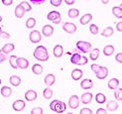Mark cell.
Segmentation results:
<instances>
[{"mask_svg":"<svg viewBox=\"0 0 122 114\" xmlns=\"http://www.w3.org/2000/svg\"><path fill=\"white\" fill-rule=\"evenodd\" d=\"M34 58L40 62H47L49 59L47 48L44 46H38L34 51Z\"/></svg>","mask_w":122,"mask_h":114,"instance_id":"1","label":"cell"},{"mask_svg":"<svg viewBox=\"0 0 122 114\" xmlns=\"http://www.w3.org/2000/svg\"><path fill=\"white\" fill-rule=\"evenodd\" d=\"M50 108L52 111L56 113H64L66 109V105L64 101H61L58 99H55L50 103Z\"/></svg>","mask_w":122,"mask_h":114,"instance_id":"2","label":"cell"},{"mask_svg":"<svg viewBox=\"0 0 122 114\" xmlns=\"http://www.w3.org/2000/svg\"><path fill=\"white\" fill-rule=\"evenodd\" d=\"M71 63L74 64H77V65H82V64H87V58L81 56V54L75 53L72 54L71 57Z\"/></svg>","mask_w":122,"mask_h":114,"instance_id":"3","label":"cell"},{"mask_svg":"<svg viewBox=\"0 0 122 114\" xmlns=\"http://www.w3.org/2000/svg\"><path fill=\"white\" fill-rule=\"evenodd\" d=\"M47 19L53 22L54 24H60L61 21H62V16H61V13L58 11H51L47 15Z\"/></svg>","mask_w":122,"mask_h":114,"instance_id":"4","label":"cell"},{"mask_svg":"<svg viewBox=\"0 0 122 114\" xmlns=\"http://www.w3.org/2000/svg\"><path fill=\"white\" fill-rule=\"evenodd\" d=\"M76 48L82 53H89L91 50V44L86 41H78L76 43Z\"/></svg>","mask_w":122,"mask_h":114,"instance_id":"5","label":"cell"},{"mask_svg":"<svg viewBox=\"0 0 122 114\" xmlns=\"http://www.w3.org/2000/svg\"><path fill=\"white\" fill-rule=\"evenodd\" d=\"M29 39H30V41H31L33 44H38V43H40L41 40H42V35H41V33L39 31H37V30H34V31H32L31 33H30Z\"/></svg>","mask_w":122,"mask_h":114,"instance_id":"6","label":"cell"},{"mask_svg":"<svg viewBox=\"0 0 122 114\" xmlns=\"http://www.w3.org/2000/svg\"><path fill=\"white\" fill-rule=\"evenodd\" d=\"M95 74L98 79H104L108 75V69L106 67H101L100 65L99 69L95 71Z\"/></svg>","mask_w":122,"mask_h":114,"instance_id":"7","label":"cell"},{"mask_svg":"<svg viewBox=\"0 0 122 114\" xmlns=\"http://www.w3.org/2000/svg\"><path fill=\"white\" fill-rule=\"evenodd\" d=\"M80 103H81V101L77 95H71L69 99V106L71 109H76L80 106Z\"/></svg>","mask_w":122,"mask_h":114,"instance_id":"8","label":"cell"},{"mask_svg":"<svg viewBox=\"0 0 122 114\" xmlns=\"http://www.w3.org/2000/svg\"><path fill=\"white\" fill-rule=\"evenodd\" d=\"M25 106H26L25 101L19 99V100H15L13 102V104H12V108H13V110L16 111V112H20L25 108Z\"/></svg>","mask_w":122,"mask_h":114,"instance_id":"9","label":"cell"},{"mask_svg":"<svg viewBox=\"0 0 122 114\" xmlns=\"http://www.w3.org/2000/svg\"><path fill=\"white\" fill-rule=\"evenodd\" d=\"M63 29H64V31L66 33H68V34H74L76 31V24H74V23L66 22L64 25H63Z\"/></svg>","mask_w":122,"mask_h":114,"instance_id":"10","label":"cell"},{"mask_svg":"<svg viewBox=\"0 0 122 114\" xmlns=\"http://www.w3.org/2000/svg\"><path fill=\"white\" fill-rule=\"evenodd\" d=\"M17 67L21 69H26L29 67V61L25 58H17Z\"/></svg>","mask_w":122,"mask_h":114,"instance_id":"11","label":"cell"},{"mask_svg":"<svg viewBox=\"0 0 122 114\" xmlns=\"http://www.w3.org/2000/svg\"><path fill=\"white\" fill-rule=\"evenodd\" d=\"M44 82L48 87H51L52 85H54V83L56 82V76H55V74H49L44 79Z\"/></svg>","mask_w":122,"mask_h":114,"instance_id":"12","label":"cell"},{"mask_svg":"<svg viewBox=\"0 0 122 114\" xmlns=\"http://www.w3.org/2000/svg\"><path fill=\"white\" fill-rule=\"evenodd\" d=\"M37 96H38V93L36 90H34V89H29L25 93V98L27 101H34L37 98Z\"/></svg>","mask_w":122,"mask_h":114,"instance_id":"13","label":"cell"},{"mask_svg":"<svg viewBox=\"0 0 122 114\" xmlns=\"http://www.w3.org/2000/svg\"><path fill=\"white\" fill-rule=\"evenodd\" d=\"M42 34L45 37H51L54 34V28L51 25H45L42 28Z\"/></svg>","mask_w":122,"mask_h":114,"instance_id":"14","label":"cell"},{"mask_svg":"<svg viewBox=\"0 0 122 114\" xmlns=\"http://www.w3.org/2000/svg\"><path fill=\"white\" fill-rule=\"evenodd\" d=\"M71 79L74 80H80L83 75V73H82V70L80 69H75L71 71Z\"/></svg>","mask_w":122,"mask_h":114,"instance_id":"15","label":"cell"},{"mask_svg":"<svg viewBox=\"0 0 122 114\" xmlns=\"http://www.w3.org/2000/svg\"><path fill=\"white\" fill-rule=\"evenodd\" d=\"M81 86L82 89H85V90H87V89L91 88L93 86V81L89 79H82V81L81 82Z\"/></svg>","mask_w":122,"mask_h":114,"instance_id":"16","label":"cell"},{"mask_svg":"<svg viewBox=\"0 0 122 114\" xmlns=\"http://www.w3.org/2000/svg\"><path fill=\"white\" fill-rule=\"evenodd\" d=\"M91 100H92V93L90 92H85L81 95V101L83 103V104H88L91 102Z\"/></svg>","mask_w":122,"mask_h":114,"instance_id":"17","label":"cell"},{"mask_svg":"<svg viewBox=\"0 0 122 114\" xmlns=\"http://www.w3.org/2000/svg\"><path fill=\"white\" fill-rule=\"evenodd\" d=\"M53 54H54V56L56 58H61L64 55V48H63V46H61V45L55 46L54 50H53Z\"/></svg>","mask_w":122,"mask_h":114,"instance_id":"18","label":"cell"},{"mask_svg":"<svg viewBox=\"0 0 122 114\" xmlns=\"http://www.w3.org/2000/svg\"><path fill=\"white\" fill-rule=\"evenodd\" d=\"M91 20H92V14L90 13H86L84 14L80 20V23L81 24V25H86V24H88Z\"/></svg>","mask_w":122,"mask_h":114,"instance_id":"19","label":"cell"},{"mask_svg":"<svg viewBox=\"0 0 122 114\" xmlns=\"http://www.w3.org/2000/svg\"><path fill=\"white\" fill-rule=\"evenodd\" d=\"M9 81L11 83V85H13V86H19L21 84V77L18 76V75H12V76H10Z\"/></svg>","mask_w":122,"mask_h":114,"instance_id":"20","label":"cell"},{"mask_svg":"<svg viewBox=\"0 0 122 114\" xmlns=\"http://www.w3.org/2000/svg\"><path fill=\"white\" fill-rule=\"evenodd\" d=\"M43 71H44V68L40 64H35L32 67V73L36 75H40Z\"/></svg>","mask_w":122,"mask_h":114,"instance_id":"21","label":"cell"},{"mask_svg":"<svg viewBox=\"0 0 122 114\" xmlns=\"http://www.w3.org/2000/svg\"><path fill=\"white\" fill-rule=\"evenodd\" d=\"M107 85H108V88L109 89H112V90H114V89H116L119 85V80L117 79H109L108 82H107Z\"/></svg>","mask_w":122,"mask_h":114,"instance_id":"22","label":"cell"},{"mask_svg":"<svg viewBox=\"0 0 122 114\" xmlns=\"http://www.w3.org/2000/svg\"><path fill=\"white\" fill-rule=\"evenodd\" d=\"M14 49H15V46H14V44H12V43H8V44H6V45H4L3 46V48L1 49V52H3L4 54H10L12 51H14Z\"/></svg>","mask_w":122,"mask_h":114,"instance_id":"23","label":"cell"},{"mask_svg":"<svg viewBox=\"0 0 122 114\" xmlns=\"http://www.w3.org/2000/svg\"><path fill=\"white\" fill-rule=\"evenodd\" d=\"M106 108L109 110V111H115V110H117L118 109V103L116 102V101H114V100H110V101H108L107 104H106Z\"/></svg>","mask_w":122,"mask_h":114,"instance_id":"24","label":"cell"},{"mask_svg":"<svg viewBox=\"0 0 122 114\" xmlns=\"http://www.w3.org/2000/svg\"><path fill=\"white\" fill-rule=\"evenodd\" d=\"M14 13H15V16L20 19V18H23V17H24V15H25V13H26V11L24 10L20 5H17L16 8H15Z\"/></svg>","mask_w":122,"mask_h":114,"instance_id":"25","label":"cell"},{"mask_svg":"<svg viewBox=\"0 0 122 114\" xmlns=\"http://www.w3.org/2000/svg\"><path fill=\"white\" fill-rule=\"evenodd\" d=\"M89 58L91 61H93L95 62L97 59H98L99 57V49H97V48H95V49H92V50H90L89 51Z\"/></svg>","mask_w":122,"mask_h":114,"instance_id":"26","label":"cell"},{"mask_svg":"<svg viewBox=\"0 0 122 114\" xmlns=\"http://www.w3.org/2000/svg\"><path fill=\"white\" fill-rule=\"evenodd\" d=\"M113 53H114V47L112 45H107L103 48V54H104L106 57L112 56Z\"/></svg>","mask_w":122,"mask_h":114,"instance_id":"27","label":"cell"},{"mask_svg":"<svg viewBox=\"0 0 122 114\" xmlns=\"http://www.w3.org/2000/svg\"><path fill=\"white\" fill-rule=\"evenodd\" d=\"M0 92H1V95L3 97H9V96H11V94H12V89H11V87L5 85V86H3L1 88Z\"/></svg>","mask_w":122,"mask_h":114,"instance_id":"28","label":"cell"},{"mask_svg":"<svg viewBox=\"0 0 122 114\" xmlns=\"http://www.w3.org/2000/svg\"><path fill=\"white\" fill-rule=\"evenodd\" d=\"M113 33H114V30H113L112 27H106V28L101 32V35L103 36V37L108 38V37H111V36L113 35Z\"/></svg>","mask_w":122,"mask_h":114,"instance_id":"29","label":"cell"},{"mask_svg":"<svg viewBox=\"0 0 122 114\" xmlns=\"http://www.w3.org/2000/svg\"><path fill=\"white\" fill-rule=\"evenodd\" d=\"M43 96L46 99H51L53 97V90L51 89V87H47L43 90Z\"/></svg>","mask_w":122,"mask_h":114,"instance_id":"30","label":"cell"},{"mask_svg":"<svg viewBox=\"0 0 122 114\" xmlns=\"http://www.w3.org/2000/svg\"><path fill=\"white\" fill-rule=\"evenodd\" d=\"M95 100H96V102L97 103H99V104H103L106 101V96L103 93H97L95 95Z\"/></svg>","mask_w":122,"mask_h":114,"instance_id":"31","label":"cell"},{"mask_svg":"<svg viewBox=\"0 0 122 114\" xmlns=\"http://www.w3.org/2000/svg\"><path fill=\"white\" fill-rule=\"evenodd\" d=\"M78 15H80V10L76 9V8H71L68 12V16L70 18H72V19H74V18H76Z\"/></svg>","mask_w":122,"mask_h":114,"instance_id":"32","label":"cell"},{"mask_svg":"<svg viewBox=\"0 0 122 114\" xmlns=\"http://www.w3.org/2000/svg\"><path fill=\"white\" fill-rule=\"evenodd\" d=\"M17 56H11L10 58H9V64H10V65H11V68L13 69H18V67H17Z\"/></svg>","mask_w":122,"mask_h":114,"instance_id":"33","label":"cell"},{"mask_svg":"<svg viewBox=\"0 0 122 114\" xmlns=\"http://www.w3.org/2000/svg\"><path fill=\"white\" fill-rule=\"evenodd\" d=\"M36 23H37L36 19L31 17V18H29V19H27V21H26V27L28 29H33L36 26Z\"/></svg>","mask_w":122,"mask_h":114,"instance_id":"34","label":"cell"},{"mask_svg":"<svg viewBox=\"0 0 122 114\" xmlns=\"http://www.w3.org/2000/svg\"><path fill=\"white\" fill-rule=\"evenodd\" d=\"M112 14L116 18H122V10L120 7H113L112 8Z\"/></svg>","mask_w":122,"mask_h":114,"instance_id":"35","label":"cell"},{"mask_svg":"<svg viewBox=\"0 0 122 114\" xmlns=\"http://www.w3.org/2000/svg\"><path fill=\"white\" fill-rule=\"evenodd\" d=\"M20 6H21V7L24 9V10H25L26 12H29V11H31L32 10V6L31 5H30L27 1H22L20 4H19Z\"/></svg>","mask_w":122,"mask_h":114,"instance_id":"36","label":"cell"},{"mask_svg":"<svg viewBox=\"0 0 122 114\" xmlns=\"http://www.w3.org/2000/svg\"><path fill=\"white\" fill-rule=\"evenodd\" d=\"M114 96L118 101H122V88H116V91L114 92Z\"/></svg>","mask_w":122,"mask_h":114,"instance_id":"37","label":"cell"},{"mask_svg":"<svg viewBox=\"0 0 122 114\" xmlns=\"http://www.w3.org/2000/svg\"><path fill=\"white\" fill-rule=\"evenodd\" d=\"M89 31L92 35H97L98 34V26L96 24H91L89 27Z\"/></svg>","mask_w":122,"mask_h":114,"instance_id":"38","label":"cell"},{"mask_svg":"<svg viewBox=\"0 0 122 114\" xmlns=\"http://www.w3.org/2000/svg\"><path fill=\"white\" fill-rule=\"evenodd\" d=\"M31 113L32 114H43L44 113V110L41 107H34V108L31 110Z\"/></svg>","mask_w":122,"mask_h":114,"instance_id":"39","label":"cell"},{"mask_svg":"<svg viewBox=\"0 0 122 114\" xmlns=\"http://www.w3.org/2000/svg\"><path fill=\"white\" fill-rule=\"evenodd\" d=\"M62 2H63V0H51V4L54 7H59L62 4Z\"/></svg>","mask_w":122,"mask_h":114,"instance_id":"40","label":"cell"},{"mask_svg":"<svg viewBox=\"0 0 122 114\" xmlns=\"http://www.w3.org/2000/svg\"><path fill=\"white\" fill-rule=\"evenodd\" d=\"M81 114H92V110L90 108H87V107H85V108H82L81 111H80Z\"/></svg>","mask_w":122,"mask_h":114,"instance_id":"41","label":"cell"},{"mask_svg":"<svg viewBox=\"0 0 122 114\" xmlns=\"http://www.w3.org/2000/svg\"><path fill=\"white\" fill-rule=\"evenodd\" d=\"M115 61L119 64H122V53H119L115 56Z\"/></svg>","mask_w":122,"mask_h":114,"instance_id":"42","label":"cell"},{"mask_svg":"<svg viewBox=\"0 0 122 114\" xmlns=\"http://www.w3.org/2000/svg\"><path fill=\"white\" fill-rule=\"evenodd\" d=\"M0 38H3V39H9V38H10V35H9L7 32L2 31L1 33H0Z\"/></svg>","mask_w":122,"mask_h":114,"instance_id":"43","label":"cell"},{"mask_svg":"<svg viewBox=\"0 0 122 114\" xmlns=\"http://www.w3.org/2000/svg\"><path fill=\"white\" fill-rule=\"evenodd\" d=\"M99 67H100V65H98V64H91V65H90V69H91V70H92V71H93V73H95V71H96L97 69H99Z\"/></svg>","mask_w":122,"mask_h":114,"instance_id":"44","label":"cell"},{"mask_svg":"<svg viewBox=\"0 0 122 114\" xmlns=\"http://www.w3.org/2000/svg\"><path fill=\"white\" fill-rule=\"evenodd\" d=\"M30 2H32L33 4H37V5H40V4H43L46 2V0H30Z\"/></svg>","mask_w":122,"mask_h":114,"instance_id":"45","label":"cell"},{"mask_svg":"<svg viewBox=\"0 0 122 114\" xmlns=\"http://www.w3.org/2000/svg\"><path fill=\"white\" fill-rule=\"evenodd\" d=\"M2 3L5 6H10L13 4V0H2Z\"/></svg>","mask_w":122,"mask_h":114,"instance_id":"46","label":"cell"},{"mask_svg":"<svg viewBox=\"0 0 122 114\" xmlns=\"http://www.w3.org/2000/svg\"><path fill=\"white\" fill-rule=\"evenodd\" d=\"M5 59H6V54H4L3 52L0 51V64L2 62H4Z\"/></svg>","mask_w":122,"mask_h":114,"instance_id":"47","label":"cell"},{"mask_svg":"<svg viewBox=\"0 0 122 114\" xmlns=\"http://www.w3.org/2000/svg\"><path fill=\"white\" fill-rule=\"evenodd\" d=\"M116 30L119 32H122V21L121 22H118L116 24Z\"/></svg>","mask_w":122,"mask_h":114,"instance_id":"48","label":"cell"},{"mask_svg":"<svg viewBox=\"0 0 122 114\" xmlns=\"http://www.w3.org/2000/svg\"><path fill=\"white\" fill-rule=\"evenodd\" d=\"M96 114H106V110L104 108H99L96 110Z\"/></svg>","mask_w":122,"mask_h":114,"instance_id":"49","label":"cell"},{"mask_svg":"<svg viewBox=\"0 0 122 114\" xmlns=\"http://www.w3.org/2000/svg\"><path fill=\"white\" fill-rule=\"evenodd\" d=\"M75 1H76V0H65L66 4H68V5H74Z\"/></svg>","mask_w":122,"mask_h":114,"instance_id":"50","label":"cell"},{"mask_svg":"<svg viewBox=\"0 0 122 114\" xmlns=\"http://www.w3.org/2000/svg\"><path fill=\"white\" fill-rule=\"evenodd\" d=\"M101 2H102L103 4H107V3L109 2V0H101Z\"/></svg>","mask_w":122,"mask_h":114,"instance_id":"51","label":"cell"},{"mask_svg":"<svg viewBox=\"0 0 122 114\" xmlns=\"http://www.w3.org/2000/svg\"><path fill=\"white\" fill-rule=\"evenodd\" d=\"M2 20H3V19H2V16H1V15H0V23H1V22H2Z\"/></svg>","mask_w":122,"mask_h":114,"instance_id":"52","label":"cell"},{"mask_svg":"<svg viewBox=\"0 0 122 114\" xmlns=\"http://www.w3.org/2000/svg\"><path fill=\"white\" fill-rule=\"evenodd\" d=\"M3 31V30H2V28H1V26H0V33H1Z\"/></svg>","mask_w":122,"mask_h":114,"instance_id":"53","label":"cell"},{"mask_svg":"<svg viewBox=\"0 0 122 114\" xmlns=\"http://www.w3.org/2000/svg\"><path fill=\"white\" fill-rule=\"evenodd\" d=\"M119 7H120V8H121V10H122V4H121V5L119 6Z\"/></svg>","mask_w":122,"mask_h":114,"instance_id":"54","label":"cell"},{"mask_svg":"<svg viewBox=\"0 0 122 114\" xmlns=\"http://www.w3.org/2000/svg\"><path fill=\"white\" fill-rule=\"evenodd\" d=\"M0 84H1V79H0Z\"/></svg>","mask_w":122,"mask_h":114,"instance_id":"55","label":"cell"}]
</instances>
